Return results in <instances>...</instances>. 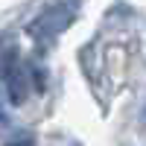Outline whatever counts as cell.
<instances>
[{"instance_id":"cell-1","label":"cell","mask_w":146,"mask_h":146,"mask_svg":"<svg viewBox=\"0 0 146 146\" xmlns=\"http://www.w3.org/2000/svg\"><path fill=\"white\" fill-rule=\"evenodd\" d=\"M12 146H32V143H12Z\"/></svg>"}]
</instances>
